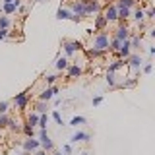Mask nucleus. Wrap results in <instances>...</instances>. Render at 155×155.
<instances>
[{"label": "nucleus", "mask_w": 155, "mask_h": 155, "mask_svg": "<svg viewBox=\"0 0 155 155\" xmlns=\"http://www.w3.org/2000/svg\"><path fill=\"white\" fill-rule=\"evenodd\" d=\"M35 2H48V0H35Z\"/></svg>", "instance_id": "42"}, {"label": "nucleus", "mask_w": 155, "mask_h": 155, "mask_svg": "<svg viewBox=\"0 0 155 155\" xmlns=\"http://www.w3.org/2000/svg\"><path fill=\"white\" fill-rule=\"evenodd\" d=\"M41 147V143H39V140H35L31 136V138H27L25 142H23V149H25V151H29V153H33L35 151V149H39Z\"/></svg>", "instance_id": "17"}, {"label": "nucleus", "mask_w": 155, "mask_h": 155, "mask_svg": "<svg viewBox=\"0 0 155 155\" xmlns=\"http://www.w3.org/2000/svg\"><path fill=\"white\" fill-rule=\"evenodd\" d=\"M151 70H153V64H151V62H145V64L142 66V74H151Z\"/></svg>", "instance_id": "34"}, {"label": "nucleus", "mask_w": 155, "mask_h": 155, "mask_svg": "<svg viewBox=\"0 0 155 155\" xmlns=\"http://www.w3.org/2000/svg\"><path fill=\"white\" fill-rule=\"evenodd\" d=\"M130 18H134V21L136 23H140V21H145V16H143V8H138L134 14H130Z\"/></svg>", "instance_id": "23"}, {"label": "nucleus", "mask_w": 155, "mask_h": 155, "mask_svg": "<svg viewBox=\"0 0 155 155\" xmlns=\"http://www.w3.org/2000/svg\"><path fill=\"white\" fill-rule=\"evenodd\" d=\"M81 155H89V153H87V151H85V153H81Z\"/></svg>", "instance_id": "45"}, {"label": "nucleus", "mask_w": 155, "mask_h": 155, "mask_svg": "<svg viewBox=\"0 0 155 155\" xmlns=\"http://www.w3.org/2000/svg\"><path fill=\"white\" fill-rule=\"evenodd\" d=\"M101 103H103V97H101V95H95L93 97V107H99Z\"/></svg>", "instance_id": "38"}, {"label": "nucleus", "mask_w": 155, "mask_h": 155, "mask_svg": "<svg viewBox=\"0 0 155 155\" xmlns=\"http://www.w3.org/2000/svg\"><path fill=\"white\" fill-rule=\"evenodd\" d=\"M80 124H85V116H74L70 120V126H80Z\"/></svg>", "instance_id": "30"}, {"label": "nucleus", "mask_w": 155, "mask_h": 155, "mask_svg": "<svg viewBox=\"0 0 155 155\" xmlns=\"http://www.w3.org/2000/svg\"><path fill=\"white\" fill-rule=\"evenodd\" d=\"M56 19H60V21H62V19H72V21H80V18H78V16H74V14H72L70 12V8H58L56 10Z\"/></svg>", "instance_id": "13"}, {"label": "nucleus", "mask_w": 155, "mask_h": 155, "mask_svg": "<svg viewBox=\"0 0 155 155\" xmlns=\"http://www.w3.org/2000/svg\"><path fill=\"white\" fill-rule=\"evenodd\" d=\"M84 4H85V18L93 16V14H99L103 10V4L99 0H84Z\"/></svg>", "instance_id": "4"}, {"label": "nucleus", "mask_w": 155, "mask_h": 155, "mask_svg": "<svg viewBox=\"0 0 155 155\" xmlns=\"http://www.w3.org/2000/svg\"><path fill=\"white\" fill-rule=\"evenodd\" d=\"M130 54H132V47H130V41L126 39V41L120 43L118 51H116V58H122V60H126Z\"/></svg>", "instance_id": "11"}, {"label": "nucleus", "mask_w": 155, "mask_h": 155, "mask_svg": "<svg viewBox=\"0 0 155 155\" xmlns=\"http://www.w3.org/2000/svg\"><path fill=\"white\" fill-rule=\"evenodd\" d=\"M101 14H103V18H105L109 23L118 21V16H116V6H114V4H107V6L101 10Z\"/></svg>", "instance_id": "7"}, {"label": "nucleus", "mask_w": 155, "mask_h": 155, "mask_svg": "<svg viewBox=\"0 0 155 155\" xmlns=\"http://www.w3.org/2000/svg\"><path fill=\"white\" fill-rule=\"evenodd\" d=\"M107 27H109V21H107V19L103 18V14H97V16H95V21H93V29H95V31H105V29Z\"/></svg>", "instance_id": "15"}, {"label": "nucleus", "mask_w": 155, "mask_h": 155, "mask_svg": "<svg viewBox=\"0 0 155 155\" xmlns=\"http://www.w3.org/2000/svg\"><path fill=\"white\" fill-rule=\"evenodd\" d=\"M68 64H70V60H68L66 56H56V60H54V68H56V70H60V72L66 70Z\"/></svg>", "instance_id": "21"}, {"label": "nucleus", "mask_w": 155, "mask_h": 155, "mask_svg": "<svg viewBox=\"0 0 155 155\" xmlns=\"http://www.w3.org/2000/svg\"><path fill=\"white\" fill-rule=\"evenodd\" d=\"M51 116H52V120H54V122H56V124H60V126H62V124H64V122H62V116H60V113H58V110H56V109H54V110H52V114H51Z\"/></svg>", "instance_id": "32"}, {"label": "nucleus", "mask_w": 155, "mask_h": 155, "mask_svg": "<svg viewBox=\"0 0 155 155\" xmlns=\"http://www.w3.org/2000/svg\"><path fill=\"white\" fill-rule=\"evenodd\" d=\"M14 107H16L19 113L27 109V107H29V93H27V91L16 93V97H14Z\"/></svg>", "instance_id": "3"}, {"label": "nucleus", "mask_w": 155, "mask_h": 155, "mask_svg": "<svg viewBox=\"0 0 155 155\" xmlns=\"http://www.w3.org/2000/svg\"><path fill=\"white\" fill-rule=\"evenodd\" d=\"M64 153H66V155L72 153V143H66V145H64Z\"/></svg>", "instance_id": "40"}, {"label": "nucleus", "mask_w": 155, "mask_h": 155, "mask_svg": "<svg viewBox=\"0 0 155 155\" xmlns=\"http://www.w3.org/2000/svg\"><path fill=\"white\" fill-rule=\"evenodd\" d=\"M19 155H31V153H29V151H25V149H23V151L19 153Z\"/></svg>", "instance_id": "41"}, {"label": "nucleus", "mask_w": 155, "mask_h": 155, "mask_svg": "<svg viewBox=\"0 0 155 155\" xmlns=\"http://www.w3.org/2000/svg\"><path fill=\"white\" fill-rule=\"evenodd\" d=\"M70 12L74 14V16L78 18H85V4H84V0H72L70 2Z\"/></svg>", "instance_id": "8"}, {"label": "nucleus", "mask_w": 155, "mask_h": 155, "mask_svg": "<svg viewBox=\"0 0 155 155\" xmlns=\"http://www.w3.org/2000/svg\"><path fill=\"white\" fill-rule=\"evenodd\" d=\"M56 80H58V76H56V74H47V76H45V81H47L48 85H52Z\"/></svg>", "instance_id": "33"}, {"label": "nucleus", "mask_w": 155, "mask_h": 155, "mask_svg": "<svg viewBox=\"0 0 155 155\" xmlns=\"http://www.w3.org/2000/svg\"><path fill=\"white\" fill-rule=\"evenodd\" d=\"M25 122H27L29 126H33V128H35V126H39V113L27 114V120H25Z\"/></svg>", "instance_id": "24"}, {"label": "nucleus", "mask_w": 155, "mask_h": 155, "mask_svg": "<svg viewBox=\"0 0 155 155\" xmlns=\"http://www.w3.org/2000/svg\"><path fill=\"white\" fill-rule=\"evenodd\" d=\"M89 140H91V136L87 134V132H76V134L70 138V142H72V143H78V142H89Z\"/></svg>", "instance_id": "20"}, {"label": "nucleus", "mask_w": 155, "mask_h": 155, "mask_svg": "<svg viewBox=\"0 0 155 155\" xmlns=\"http://www.w3.org/2000/svg\"><path fill=\"white\" fill-rule=\"evenodd\" d=\"M56 93H58V89H56V87L48 85V87H45V89H43L41 93H39L37 99H39V101H47V103H48V101H52V99L56 97Z\"/></svg>", "instance_id": "12"}, {"label": "nucleus", "mask_w": 155, "mask_h": 155, "mask_svg": "<svg viewBox=\"0 0 155 155\" xmlns=\"http://www.w3.org/2000/svg\"><path fill=\"white\" fill-rule=\"evenodd\" d=\"M130 14H132V10H130V8L116 6V16H118V21H126V19H130Z\"/></svg>", "instance_id": "19"}, {"label": "nucleus", "mask_w": 155, "mask_h": 155, "mask_svg": "<svg viewBox=\"0 0 155 155\" xmlns=\"http://www.w3.org/2000/svg\"><path fill=\"white\" fill-rule=\"evenodd\" d=\"M8 128L12 130V132H19V130H21V126H19V124L16 122V120H12V118H10V120H8Z\"/></svg>", "instance_id": "31"}, {"label": "nucleus", "mask_w": 155, "mask_h": 155, "mask_svg": "<svg viewBox=\"0 0 155 155\" xmlns=\"http://www.w3.org/2000/svg\"><path fill=\"white\" fill-rule=\"evenodd\" d=\"M143 16H145V19H149V21L155 19V8L153 6H147V8L143 10Z\"/></svg>", "instance_id": "27"}, {"label": "nucleus", "mask_w": 155, "mask_h": 155, "mask_svg": "<svg viewBox=\"0 0 155 155\" xmlns=\"http://www.w3.org/2000/svg\"><path fill=\"white\" fill-rule=\"evenodd\" d=\"M54 155H62V151H54Z\"/></svg>", "instance_id": "43"}, {"label": "nucleus", "mask_w": 155, "mask_h": 155, "mask_svg": "<svg viewBox=\"0 0 155 155\" xmlns=\"http://www.w3.org/2000/svg\"><path fill=\"white\" fill-rule=\"evenodd\" d=\"M47 124H48V114L47 113L39 114V128H47Z\"/></svg>", "instance_id": "29"}, {"label": "nucleus", "mask_w": 155, "mask_h": 155, "mask_svg": "<svg viewBox=\"0 0 155 155\" xmlns=\"http://www.w3.org/2000/svg\"><path fill=\"white\" fill-rule=\"evenodd\" d=\"M33 155H47V151H45V149H41V147H39V149H35V151H33Z\"/></svg>", "instance_id": "39"}, {"label": "nucleus", "mask_w": 155, "mask_h": 155, "mask_svg": "<svg viewBox=\"0 0 155 155\" xmlns=\"http://www.w3.org/2000/svg\"><path fill=\"white\" fill-rule=\"evenodd\" d=\"M10 35V29H0V41H6Z\"/></svg>", "instance_id": "37"}, {"label": "nucleus", "mask_w": 155, "mask_h": 155, "mask_svg": "<svg viewBox=\"0 0 155 155\" xmlns=\"http://www.w3.org/2000/svg\"><path fill=\"white\" fill-rule=\"evenodd\" d=\"M126 66H128L130 70H134V72L140 74V70H142V66H143L142 56H140V54H130L128 58H126Z\"/></svg>", "instance_id": "6"}, {"label": "nucleus", "mask_w": 155, "mask_h": 155, "mask_svg": "<svg viewBox=\"0 0 155 155\" xmlns=\"http://www.w3.org/2000/svg\"><path fill=\"white\" fill-rule=\"evenodd\" d=\"M130 33H132V29H130V27H128V25H126V23L122 21V23H120L118 27L114 29L113 37H114V39H118V41H126V39L130 37Z\"/></svg>", "instance_id": "9"}, {"label": "nucleus", "mask_w": 155, "mask_h": 155, "mask_svg": "<svg viewBox=\"0 0 155 155\" xmlns=\"http://www.w3.org/2000/svg\"><path fill=\"white\" fill-rule=\"evenodd\" d=\"M39 143H41V149H45L47 153L54 149V143H52V140H51V138H48L47 128H41V130H39Z\"/></svg>", "instance_id": "2"}, {"label": "nucleus", "mask_w": 155, "mask_h": 155, "mask_svg": "<svg viewBox=\"0 0 155 155\" xmlns=\"http://www.w3.org/2000/svg\"><path fill=\"white\" fill-rule=\"evenodd\" d=\"M6 2H12V0H4V4H6Z\"/></svg>", "instance_id": "44"}, {"label": "nucleus", "mask_w": 155, "mask_h": 155, "mask_svg": "<svg viewBox=\"0 0 155 155\" xmlns=\"http://www.w3.org/2000/svg\"><path fill=\"white\" fill-rule=\"evenodd\" d=\"M21 6V2L19 0H12V2H6L2 6V12H4V16H12V14H16V10Z\"/></svg>", "instance_id": "14"}, {"label": "nucleus", "mask_w": 155, "mask_h": 155, "mask_svg": "<svg viewBox=\"0 0 155 155\" xmlns=\"http://www.w3.org/2000/svg\"><path fill=\"white\" fill-rule=\"evenodd\" d=\"M8 120H10L8 114H0V128H6V126H8Z\"/></svg>", "instance_id": "35"}, {"label": "nucleus", "mask_w": 155, "mask_h": 155, "mask_svg": "<svg viewBox=\"0 0 155 155\" xmlns=\"http://www.w3.org/2000/svg\"><path fill=\"white\" fill-rule=\"evenodd\" d=\"M114 6H124V8H130V10H132L134 6H138V0H118Z\"/></svg>", "instance_id": "25"}, {"label": "nucleus", "mask_w": 155, "mask_h": 155, "mask_svg": "<svg viewBox=\"0 0 155 155\" xmlns=\"http://www.w3.org/2000/svg\"><path fill=\"white\" fill-rule=\"evenodd\" d=\"M33 110H35V113H39V114L47 113V110H48V103H47V101H39V99H37V103H35V107H33Z\"/></svg>", "instance_id": "22"}, {"label": "nucleus", "mask_w": 155, "mask_h": 155, "mask_svg": "<svg viewBox=\"0 0 155 155\" xmlns=\"http://www.w3.org/2000/svg\"><path fill=\"white\" fill-rule=\"evenodd\" d=\"M105 80H107V84H109V87H118L120 85V78L116 72H107V76H105Z\"/></svg>", "instance_id": "18"}, {"label": "nucleus", "mask_w": 155, "mask_h": 155, "mask_svg": "<svg viewBox=\"0 0 155 155\" xmlns=\"http://www.w3.org/2000/svg\"><path fill=\"white\" fill-rule=\"evenodd\" d=\"M8 107H10L8 101H2V103H0V114H6L8 113Z\"/></svg>", "instance_id": "36"}, {"label": "nucleus", "mask_w": 155, "mask_h": 155, "mask_svg": "<svg viewBox=\"0 0 155 155\" xmlns=\"http://www.w3.org/2000/svg\"><path fill=\"white\" fill-rule=\"evenodd\" d=\"M128 70V66H126V60H122V58H114V60H110L109 68H107V72H126Z\"/></svg>", "instance_id": "10"}, {"label": "nucleus", "mask_w": 155, "mask_h": 155, "mask_svg": "<svg viewBox=\"0 0 155 155\" xmlns=\"http://www.w3.org/2000/svg\"><path fill=\"white\" fill-rule=\"evenodd\" d=\"M62 48H64V52H66V58H70V56H74L81 51V45L78 41H64L62 43Z\"/></svg>", "instance_id": "5"}, {"label": "nucleus", "mask_w": 155, "mask_h": 155, "mask_svg": "<svg viewBox=\"0 0 155 155\" xmlns=\"http://www.w3.org/2000/svg\"><path fill=\"white\" fill-rule=\"evenodd\" d=\"M21 132H23V134H25V136H27V138H31V136H33V134H35V130H33V126H29L27 122H23V124H21Z\"/></svg>", "instance_id": "26"}, {"label": "nucleus", "mask_w": 155, "mask_h": 155, "mask_svg": "<svg viewBox=\"0 0 155 155\" xmlns=\"http://www.w3.org/2000/svg\"><path fill=\"white\" fill-rule=\"evenodd\" d=\"M109 41H110L109 33L97 31L95 35H93V39H91V43H89V47H87V48H93V51H99V52H109Z\"/></svg>", "instance_id": "1"}, {"label": "nucleus", "mask_w": 155, "mask_h": 155, "mask_svg": "<svg viewBox=\"0 0 155 155\" xmlns=\"http://www.w3.org/2000/svg\"><path fill=\"white\" fill-rule=\"evenodd\" d=\"M66 74H68V78H70V80H74V78H80L81 74H84V68L78 66V64H68Z\"/></svg>", "instance_id": "16"}, {"label": "nucleus", "mask_w": 155, "mask_h": 155, "mask_svg": "<svg viewBox=\"0 0 155 155\" xmlns=\"http://www.w3.org/2000/svg\"><path fill=\"white\" fill-rule=\"evenodd\" d=\"M12 25V21H10L8 16H0V29H10Z\"/></svg>", "instance_id": "28"}]
</instances>
